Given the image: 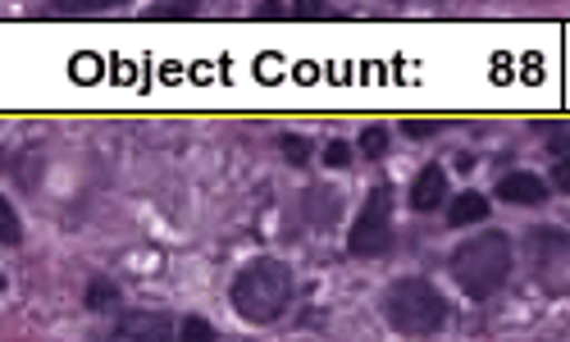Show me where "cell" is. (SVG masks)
<instances>
[{"label":"cell","mask_w":570,"mask_h":342,"mask_svg":"<svg viewBox=\"0 0 570 342\" xmlns=\"http://www.w3.org/2000/svg\"><path fill=\"white\" fill-rule=\"evenodd\" d=\"M498 197L502 202H515V206H539V202H548V183L539 174L511 169V174L498 178Z\"/></svg>","instance_id":"52a82bcc"},{"label":"cell","mask_w":570,"mask_h":342,"mask_svg":"<svg viewBox=\"0 0 570 342\" xmlns=\"http://www.w3.org/2000/svg\"><path fill=\"white\" fill-rule=\"evenodd\" d=\"M566 247H570V237H566L561 228H530V256H534L539 265L566 256Z\"/></svg>","instance_id":"9c48e42d"},{"label":"cell","mask_w":570,"mask_h":342,"mask_svg":"<svg viewBox=\"0 0 570 342\" xmlns=\"http://www.w3.org/2000/svg\"><path fill=\"white\" fill-rule=\"evenodd\" d=\"M23 242V224H19V211L0 197V247H19Z\"/></svg>","instance_id":"7c38bea8"},{"label":"cell","mask_w":570,"mask_h":342,"mask_svg":"<svg viewBox=\"0 0 570 342\" xmlns=\"http://www.w3.org/2000/svg\"><path fill=\"white\" fill-rule=\"evenodd\" d=\"M174 342H219V333H215V324L206 315H183Z\"/></svg>","instance_id":"8fae6325"},{"label":"cell","mask_w":570,"mask_h":342,"mask_svg":"<svg viewBox=\"0 0 570 342\" xmlns=\"http://www.w3.org/2000/svg\"><path fill=\"white\" fill-rule=\"evenodd\" d=\"M278 146H283V156H288V165H306L311 160V141L297 137V133H283Z\"/></svg>","instance_id":"9a60e30c"},{"label":"cell","mask_w":570,"mask_h":342,"mask_svg":"<svg viewBox=\"0 0 570 342\" xmlns=\"http://www.w3.org/2000/svg\"><path fill=\"white\" fill-rule=\"evenodd\" d=\"M452 279H456V287L465 292V297H474V302H489L493 292L511 279V242H507V233H474V237H465L461 247L452 252Z\"/></svg>","instance_id":"7a4b0ae2"},{"label":"cell","mask_w":570,"mask_h":342,"mask_svg":"<svg viewBox=\"0 0 570 342\" xmlns=\"http://www.w3.org/2000/svg\"><path fill=\"white\" fill-rule=\"evenodd\" d=\"M0 292H6V279H0Z\"/></svg>","instance_id":"ffe728a7"},{"label":"cell","mask_w":570,"mask_h":342,"mask_svg":"<svg viewBox=\"0 0 570 342\" xmlns=\"http://www.w3.org/2000/svg\"><path fill=\"white\" fill-rule=\"evenodd\" d=\"M106 6H115V0H51V6H41V14H87Z\"/></svg>","instance_id":"5bb4252c"},{"label":"cell","mask_w":570,"mask_h":342,"mask_svg":"<svg viewBox=\"0 0 570 342\" xmlns=\"http://www.w3.org/2000/svg\"><path fill=\"white\" fill-rule=\"evenodd\" d=\"M228 302L237 311V320L247 324H274L283 311L293 306V270L274 261V256H256L233 274Z\"/></svg>","instance_id":"6da1fadb"},{"label":"cell","mask_w":570,"mask_h":342,"mask_svg":"<svg viewBox=\"0 0 570 342\" xmlns=\"http://www.w3.org/2000/svg\"><path fill=\"white\" fill-rule=\"evenodd\" d=\"M324 165H334V169L352 165V146H347V141H328V146H324Z\"/></svg>","instance_id":"e0dca14e"},{"label":"cell","mask_w":570,"mask_h":342,"mask_svg":"<svg viewBox=\"0 0 570 342\" xmlns=\"http://www.w3.org/2000/svg\"><path fill=\"white\" fill-rule=\"evenodd\" d=\"M389 141H393L389 128H379V124L365 128V133H361V156H365V160H384V156H389Z\"/></svg>","instance_id":"4fadbf2b"},{"label":"cell","mask_w":570,"mask_h":342,"mask_svg":"<svg viewBox=\"0 0 570 342\" xmlns=\"http://www.w3.org/2000/svg\"><path fill=\"white\" fill-rule=\"evenodd\" d=\"M552 187H557V192H570V160H566V156L552 160Z\"/></svg>","instance_id":"d6986e66"},{"label":"cell","mask_w":570,"mask_h":342,"mask_svg":"<svg viewBox=\"0 0 570 342\" xmlns=\"http://www.w3.org/2000/svg\"><path fill=\"white\" fill-rule=\"evenodd\" d=\"M384 320L406 338H430L448 324V297L430 279H397L384 292Z\"/></svg>","instance_id":"3957f363"},{"label":"cell","mask_w":570,"mask_h":342,"mask_svg":"<svg viewBox=\"0 0 570 342\" xmlns=\"http://www.w3.org/2000/svg\"><path fill=\"white\" fill-rule=\"evenodd\" d=\"M174 329L178 324L169 311H124L110 329V342H169Z\"/></svg>","instance_id":"5b68a950"},{"label":"cell","mask_w":570,"mask_h":342,"mask_svg":"<svg viewBox=\"0 0 570 342\" xmlns=\"http://www.w3.org/2000/svg\"><path fill=\"white\" fill-rule=\"evenodd\" d=\"M439 128H443V124H434V119H411V124H402V133L415 137V141H420V137H434Z\"/></svg>","instance_id":"ac0fdd59"},{"label":"cell","mask_w":570,"mask_h":342,"mask_svg":"<svg viewBox=\"0 0 570 342\" xmlns=\"http://www.w3.org/2000/svg\"><path fill=\"white\" fill-rule=\"evenodd\" d=\"M119 302H124V292H119V283H115V279L97 274V279L87 283V311L110 315V311H119Z\"/></svg>","instance_id":"30bf717a"},{"label":"cell","mask_w":570,"mask_h":342,"mask_svg":"<svg viewBox=\"0 0 570 342\" xmlns=\"http://www.w3.org/2000/svg\"><path fill=\"white\" fill-rule=\"evenodd\" d=\"M452 197H448V169L443 165H424L420 174H415V183H411V211H420V215H430V211H439V206H448Z\"/></svg>","instance_id":"8992f818"},{"label":"cell","mask_w":570,"mask_h":342,"mask_svg":"<svg viewBox=\"0 0 570 342\" xmlns=\"http://www.w3.org/2000/svg\"><path fill=\"white\" fill-rule=\"evenodd\" d=\"M147 14H151V19H197L202 6H151Z\"/></svg>","instance_id":"2e32d148"},{"label":"cell","mask_w":570,"mask_h":342,"mask_svg":"<svg viewBox=\"0 0 570 342\" xmlns=\"http://www.w3.org/2000/svg\"><path fill=\"white\" fill-rule=\"evenodd\" d=\"M489 219V197L484 192H461V197H452L448 202V224L452 228H465V224H484Z\"/></svg>","instance_id":"ba28073f"},{"label":"cell","mask_w":570,"mask_h":342,"mask_svg":"<svg viewBox=\"0 0 570 342\" xmlns=\"http://www.w3.org/2000/svg\"><path fill=\"white\" fill-rule=\"evenodd\" d=\"M389 247H393V192L374 187L365 197V206H361V215H356V224H352V233H347V252L356 261H374Z\"/></svg>","instance_id":"277c9868"}]
</instances>
